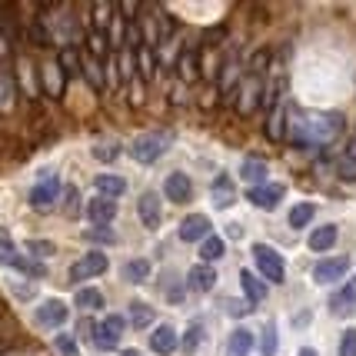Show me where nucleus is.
<instances>
[{
	"label": "nucleus",
	"mask_w": 356,
	"mask_h": 356,
	"mask_svg": "<svg viewBox=\"0 0 356 356\" xmlns=\"http://www.w3.org/2000/svg\"><path fill=\"white\" fill-rule=\"evenodd\" d=\"M210 200L217 210H230L236 203V184L230 180V173H217V180L210 184Z\"/></svg>",
	"instance_id": "nucleus-13"
},
{
	"label": "nucleus",
	"mask_w": 356,
	"mask_h": 356,
	"mask_svg": "<svg viewBox=\"0 0 356 356\" xmlns=\"http://www.w3.org/2000/svg\"><path fill=\"white\" fill-rule=\"evenodd\" d=\"M80 70L87 74V83H90L93 90H104V74H100L97 60H90V57H80Z\"/></svg>",
	"instance_id": "nucleus-38"
},
{
	"label": "nucleus",
	"mask_w": 356,
	"mask_h": 356,
	"mask_svg": "<svg viewBox=\"0 0 356 356\" xmlns=\"http://www.w3.org/2000/svg\"><path fill=\"white\" fill-rule=\"evenodd\" d=\"M87 217H90L93 227H110L113 217H117V203L107 200V197H93L87 203Z\"/></svg>",
	"instance_id": "nucleus-17"
},
{
	"label": "nucleus",
	"mask_w": 356,
	"mask_h": 356,
	"mask_svg": "<svg viewBox=\"0 0 356 356\" xmlns=\"http://www.w3.org/2000/svg\"><path fill=\"white\" fill-rule=\"evenodd\" d=\"M147 277H150V260H143V257H137V260H130L124 266V280H130V283H143Z\"/></svg>",
	"instance_id": "nucleus-33"
},
{
	"label": "nucleus",
	"mask_w": 356,
	"mask_h": 356,
	"mask_svg": "<svg viewBox=\"0 0 356 356\" xmlns=\"http://www.w3.org/2000/svg\"><path fill=\"white\" fill-rule=\"evenodd\" d=\"M283 130H286V107L277 104L270 110V120H266V137L270 140H283Z\"/></svg>",
	"instance_id": "nucleus-28"
},
{
	"label": "nucleus",
	"mask_w": 356,
	"mask_h": 356,
	"mask_svg": "<svg viewBox=\"0 0 356 356\" xmlns=\"http://www.w3.org/2000/svg\"><path fill=\"white\" fill-rule=\"evenodd\" d=\"M87 50H90L93 57H107V50H110L107 33H97V31L87 33Z\"/></svg>",
	"instance_id": "nucleus-43"
},
{
	"label": "nucleus",
	"mask_w": 356,
	"mask_h": 356,
	"mask_svg": "<svg viewBox=\"0 0 356 356\" xmlns=\"http://www.w3.org/2000/svg\"><path fill=\"white\" fill-rule=\"evenodd\" d=\"M40 77H44V90L50 100H60L63 90H67V74L60 70V63L57 60H47L40 67Z\"/></svg>",
	"instance_id": "nucleus-14"
},
{
	"label": "nucleus",
	"mask_w": 356,
	"mask_h": 356,
	"mask_svg": "<svg viewBox=\"0 0 356 356\" xmlns=\"http://www.w3.org/2000/svg\"><path fill=\"white\" fill-rule=\"evenodd\" d=\"M127 316H130V326L147 330V326L156 320V310L150 307V303H143V300H134V303H130V310H127Z\"/></svg>",
	"instance_id": "nucleus-24"
},
{
	"label": "nucleus",
	"mask_w": 356,
	"mask_h": 356,
	"mask_svg": "<svg viewBox=\"0 0 356 356\" xmlns=\"http://www.w3.org/2000/svg\"><path fill=\"white\" fill-rule=\"evenodd\" d=\"M74 303H77L80 310H104V293L93 290V286H83V290L74 293Z\"/></svg>",
	"instance_id": "nucleus-30"
},
{
	"label": "nucleus",
	"mask_w": 356,
	"mask_h": 356,
	"mask_svg": "<svg viewBox=\"0 0 356 356\" xmlns=\"http://www.w3.org/2000/svg\"><path fill=\"white\" fill-rule=\"evenodd\" d=\"M240 180L250 186H260L266 180V160L264 156H247L243 163H240Z\"/></svg>",
	"instance_id": "nucleus-20"
},
{
	"label": "nucleus",
	"mask_w": 356,
	"mask_h": 356,
	"mask_svg": "<svg viewBox=\"0 0 356 356\" xmlns=\"http://www.w3.org/2000/svg\"><path fill=\"white\" fill-rule=\"evenodd\" d=\"M113 10L117 7H110V3H93V31L97 33H107L110 31V17H113Z\"/></svg>",
	"instance_id": "nucleus-34"
},
{
	"label": "nucleus",
	"mask_w": 356,
	"mask_h": 356,
	"mask_svg": "<svg viewBox=\"0 0 356 356\" xmlns=\"http://www.w3.org/2000/svg\"><path fill=\"white\" fill-rule=\"evenodd\" d=\"M27 250H31V253H37V257H50V253H54V243H47V240H31V243H27Z\"/></svg>",
	"instance_id": "nucleus-48"
},
{
	"label": "nucleus",
	"mask_w": 356,
	"mask_h": 356,
	"mask_svg": "<svg viewBox=\"0 0 356 356\" xmlns=\"http://www.w3.org/2000/svg\"><path fill=\"white\" fill-rule=\"evenodd\" d=\"M163 193H167V200H173V203H190L193 200V180H190L184 170H173L170 177L163 180Z\"/></svg>",
	"instance_id": "nucleus-12"
},
{
	"label": "nucleus",
	"mask_w": 356,
	"mask_h": 356,
	"mask_svg": "<svg viewBox=\"0 0 356 356\" xmlns=\"http://www.w3.org/2000/svg\"><path fill=\"white\" fill-rule=\"evenodd\" d=\"M93 156L104 160V163H113V160L120 156V143H117V140H97V143H93Z\"/></svg>",
	"instance_id": "nucleus-35"
},
{
	"label": "nucleus",
	"mask_w": 356,
	"mask_h": 356,
	"mask_svg": "<svg viewBox=\"0 0 356 356\" xmlns=\"http://www.w3.org/2000/svg\"><path fill=\"white\" fill-rule=\"evenodd\" d=\"M7 57H10V37H7V33L0 31V63L7 60Z\"/></svg>",
	"instance_id": "nucleus-50"
},
{
	"label": "nucleus",
	"mask_w": 356,
	"mask_h": 356,
	"mask_svg": "<svg viewBox=\"0 0 356 356\" xmlns=\"http://www.w3.org/2000/svg\"><path fill=\"white\" fill-rule=\"evenodd\" d=\"M340 113H310V110H293L286 113V130L296 147H326L340 134Z\"/></svg>",
	"instance_id": "nucleus-1"
},
{
	"label": "nucleus",
	"mask_w": 356,
	"mask_h": 356,
	"mask_svg": "<svg viewBox=\"0 0 356 356\" xmlns=\"http://www.w3.org/2000/svg\"><path fill=\"white\" fill-rule=\"evenodd\" d=\"M14 270H20V273H31V277H47V266L44 264H37V260H31V257H20L17 253L14 257Z\"/></svg>",
	"instance_id": "nucleus-40"
},
{
	"label": "nucleus",
	"mask_w": 356,
	"mask_h": 356,
	"mask_svg": "<svg viewBox=\"0 0 356 356\" xmlns=\"http://www.w3.org/2000/svg\"><path fill=\"white\" fill-rule=\"evenodd\" d=\"M337 240H340V227H337V223H323V227H316V230L310 233L307 247H310L313 253H323V250H330Z\"/></svg>",
	"instance_id": "nucleus-19"
},
{
	"label": "nucleus",
	"mask_w": 356,
	"mask_h": 356,
	"mask_svg": "<svg viewBox=\"0 0 356 356\" xmlns=\"http://www.w3.org/2000/svg\"><path fill=\"white\" fill-rule=\"evenodd\" d=\"M356 303V277L346 280V286H343V293H337L333 300H330V310L333 313H346L350 307Z\"/></svg>",
	"instance_id": "nucleus-27"
},
{
	"label": "nucleus",
	"mask_w": 356,
	"mask_h": 356,
	"mask_svg": "<svg viewBox=\"0 0 356 356\" xmlns=\"http://www.w3.org/2000/svg\"><path fill=\"white\" fill-rule=\"evenodd\" d=\"M177 330L173 326H156L154 333H150V353H156V356H170V353H177Z\"/></svg>",
	"instance_id": "nucleus-16"
},
{
	"label": "nucleus",
	"mask_w": 356,
	"mask_h": 356,
	"mask_svg": "<svg viewBox=\"0 0 356 356\" xmlns=\"http://www.w3.org/2000/svg\"><path fill=\"white\" fill-rule=\"evenodd\" d=\"M177 236L184 240V243H200L210 236V217H203V213H190V217L180 220V230Z\"/></svg>",
	"instance_id": "nucleus-11"
},
{
	"label": "nucleus",
	"mask_w": 356,
	"mask_h": 356,
	"mask_svg": "<svg viewBox=\"0 0 356 356\" xmlns=\"http://www.w3.org/2000/svg\"><path fill=\"white\" fill-rule=\"evenodd\" d=\"M60 197V180L57 177H44V180H37L31 186V193H27V200H31L33 210H50L54 203Z\"/></svg>",
	"instance_id": "nucleus-8"
},
{
	"label": "nucleus",
	"mask_w": 356,
	"mask_h": 356,
	"mask_svg": "<svg viewBox=\"0 0 356 356\" xmlns=\"http://www.w3.org/2000/svg\"><path fill=\"white\" fill-rule=\"evenodd\" d=\"M173 134L170 127H160V130H147V134H140L134 143H130V156L137 160V163H154V160H160V156L170 150L173 143Z\"/></svg>",
	"instance_id": "nucleus-2"
},
{
	"label": "nucleus",
	"mask_w": 356,
	"mask_h": 356,
	"mask_svg": "<svg viewBox=\"0 0 356 356\" xmlns=\"http://www.w3.org/2000/svg\"><path fill=\"white\" fill-rule=\"evenodd\" d=\"M346 270H350L346 257H330V260H320V264L313 266V280L316 283H337V280L346 277Z\"/></svg>",
	"instance_id": "nucleus-15"
},
{
	"label": "nucleus",
	"mask_w": 356,
	"mask_h": 356,
	"mask_svg": "<svg viewBox=\"0 0 356 356\" xmlns=\"http://www.w3.org/2000/svg\"><path fill=\"white\" fill-rule=\"evenodd\" d=\"M240 283H243V293H247V303H250V307H257V303H264V300H266V283L257 277V273L240 270Z\"/></svg>",
	"instance_id": "nucleus-21"
},
{
	"label": "nucleus",
	"mask_w": 356,
	"mask_h": 356,
	"mask_svg": "<svg viewBox=\"0 0 356 356\" xmlns=\"http://www.w3.org/2000/svg\"><path fill=\"white\" fill-rule=\"evenodd\" d=\"M223 250H227V247H223V240L210 233L207 240H200V260H203V264H213V260H220V257H223Z\"/></svg>",
	"instance_id": "nucleus-32"
},
{
	"label": "nucleus",
	"mask_w": 356,
	"mask_h": 356,
	"mask_svg": "<svg viewBox=\"0 0 356 356\" xmlns=\"http://www.w3.org/2000/svg\"><path fill=\"white\" fill-rule=\"evenodd\" d=\"M120 356H140V353H137V350H124V353H120Z\"/></svg>",
	"instance_id": "nucleus-53"
},
{
	"label": "nucleus",
	"mask_w": 356,
	"mask_h": 356,
	"mask_svg": "<svg viewBox=\"0 0 356 356\" xmlns=\"http://www.w3.org/2000/svg\"><path fill=\"white\" fill-rule=\"evenodd\" d=\"M110 270V260L104 250H90V253H83L77 264L70 266V283H83V280H93V277H104Z\"/></svg>",
	"instance_id": "nucleus-4"
},
{
	"label": "nucleus",
	"mask_w": 356,
	"mask_h": 356,
	"mask_svg": "<svg viewBox=\"0 0 356 356\" xmlns=\"http://www.w3.org/2000/svg\"><path fill=\"white\" fill-rule=\"evenodd\" d=\"M253 260H257V270L264 273V283H283L286 270H283V257H280L273 247L266 243H253Z\"/></svg>",
	"instance_id": "nucleus-5"
},
{
	"label": "nucleus",
	"mask_w": 356,
	"mask_h": 356,
	"mask_svg": "<svg viewBox=\"0 0 356 356\" xmlns=\"http://www.w3.org/2000/svg\"><path fill=\"white\" fill-rule=\"evenodd\" d=\"M227 233H230V236H236V240H240V233H243V230H240L236 223H230V227H227Z\"/></svg>",
	"instance_id": "nucleus-51"
},
{
	"label": "nucleus",
	"mask_w": 356,
	"mask_h": 356,
	"mask_svg": "<svg viewBox=\"0 0 356 356\" xmlns=\"http://www.w3.org/2000/svg\"><path fill=\"white\" fill-rule=\"evenodd\" d=\"M17 257V247H14V236H10V230H3L0 227V264L10 266Z\"/></svg>",
	"instance_id": "nucleus-41"
},
{
	"label": "nucleus",
	"mask_w": 356,
	"mask_h": 356,
	"mask_svg": "<svg viewBox=\"0 0 356 356\" xmlns=\"http://www.w3.org/2000/svg\"><path fill=\"white\" fill-rule=\"evenodd\" d=\"M83 240H87V243H104V247H113V243H117V233L110 230V227H90V230L83 233Z\"/></svg>",
	"instance_id": "nucleus-39"
},
{
	"label": "nucleus",
	"mask_w": 356,
	"mask_h": 356,
	"mask_svg": "<svg viewBox=\"0 0 356 356\" xmlns=\"http://www.w3.org/2000/svg\"><path fill=\"white\" fill-rule=\"evenodd\" d=\"M57 63H60V70L67 74V77H77V74H80V54L74 50V47H67V50H60V57H57Z\"/></svg>",
	"instance_id": "nucleus-37"
},
{
	"label": "nucleus",
	"mask_w": 356,
	"mask_h": 356,
	"mask_svg": "<svg viewBox=\"0 0 356 356\" xmlns=\"http://www.w3.org/2000/svg\"><path fill=\"white\" fill-rule=\"evenodd\" d=\"M220 307L230 313V316H247V310H250V303H236V300H223Z\"/></svg>",
	"instance_id": "nucleus-47"
},
{
	"label": "nucleus",
	"mask_w": 356,
	"mask_h": 356,
	"mask_svg": "<svg viewBox=\"0 0 356 356\" xmlns=\"http://www.w3.org/2000/svg\"><path fill=\"white\" fill-rule=\"evenodd\" d=\"M134 60H137V67H140V80H154L156 60H154V50H150V47L140 44L137 50H134Z\"/></svg>",
	"instance_id": "nucleus-26"
},
{
	"label": "nucleus",
	"mask_w": 356,
	"mask_h": 356,
	"mask_svg": "<svg viewBox=\"0 0 356 356\" xmlns=\"http://www.w3.org/2000/svg\"><path fill=\"white\" fill-rule=\"evenodd\" d=\"M54 350L60 356H80V346L70 333H57V337H54Z\"/></svg>",
	"instance_id": "nucleus-42"
},
{
	"label": "nucleus",
	"mask_w": 356,
	"mask_h": 356,
	"mask_svg": "<svg viewBox=\"0 0 356 356\" xmlns=\"http://www.w3.org/2000/svg\"><path fill=\"white\" fill-rule=\"evenodd\" d=\"M343 163H356V137H350L346 150H343Z\"/></svg>",
	"instance_id": "nucleus-49"
},
{
	"label": "nucleus",
	"mask_w": 356,
	"mask_h": 356,
	"mask_svg": "<svg viewBox=\"0 0 356 356\" xmlns=\"http://www.w3.org/2000/svg\"><path fill=\"white\" fill-rule=\"evenodd\" d=\"M257 350H260V356H277L280 343H277V323H273V320H266V323H264V333H260Z\"/></svg>",
	"instance_id": "nucleus-29"
},
{
	"label": "nucleus",
	"mask_w": 356,
	"mask_h": 356,
	"mask_svg": "<svg viewBox=\"0 0 356 356\" xmlns=\"http://www.w3.org/2000/svg\"><path fill=\"white\" fill-rule=\"evenodd\" d=\"M200 343H203V323L197 320V323L186 326L184 340H177V350H184V356H193L197 350H200Z\"/></svg>",
	"instance_id": "nucleus-25"
},
{
	"label": "nucleus",
	"mask_w": 356,
	"mask_h": 356,
	"mask_svg": "<svg viewBox=\"0 0 356 356\" xmlns=\"http://www.w3.org/2000/svg\"><path fill=\"white\" fill-rule=\"evenodd\" d=\"M236 104L240 117H250L257 107H264V77H250L243 87H236Z\"/></svg>",
	"instance_id": "nucleus-9"
},
{
	"label": "nucleus",
	"mask_w": 356,
	"mask_h": 356,
	"mask_svg": "<svg viewBox=\"0 0 356 356\" xmlns=\"http://www.w3.org/2000/svg\"><path fill=\"white\" fill-rule=\"evenodd\" d=\"M180 74H186L184 80L200 77V70H197V50H186V57H180Z\"/></svg>",
	"instance_id": "nucleus-44"
},
{
	"label": "nucleus",
	"mask_w": 356,
	"mask_h": 356,
	"mask_svg": "<svg viewBox=\"0 0 356 356\" xmlns=\"http://www.w3.org/2000/svg\"><path fill=\"white\" fill-rule=\"evenodd\" d=\"M0 356H50L44 350V346H33V343H20V346H14V350H7V353Z\"/></svg>",
	"instance_id": "nucleus-45"
},
{
	"label": "nucleus",
	"mask_w": 356,
	"mask_h": 356,
	"mask_svg": "<svg viewBox=\"0 0 356 356\" xmlns=\"http://www.w3.org/2000/svg\"><path fill=\"white\" fill-rule=\"evenodd\" d=\"M186 286H190V290H197V293L213 290V286H217V270H213L210 264H197L190 273H186Z\"/></svg>",
	"instance_id": "nucleus-18"
},
{
	"label": "nucleus",
	"mask_w": 356,
	"mask_h": 356,
	"mask_svg": "<svg viewBox=\"0 0 356 356\" xmlns=\"http://www.w3.org/2000/svg\"><path fill=\"white\" fill-rule=\"evenodd\" d=\"M124 330H127V320L124 316H104L100 323H93L90 326V337H93V346L97 350H117V343H120V337H124Z\"/></svg>",
	"instance_id": "nucleus-3"
},
{
	"label": "nucleus",
	"mask_w": 356,
	"mask_h": 356,
	"mask_svg": "<svg viewBox=\"0 0 356 356\" xmlns=\"http://www.w3.org/2000/svg\"><path fill=\"white\" fill-rule=\"evenodd\" d=\"M67 316H70V310H67L63 300H44L37 307V313H33V323L40 326V330H60L67 323Z\"/></svg>",
	"instance_id": "nucleus-6"
},
{
	"label": "nucleus",
	"mask_w": 356,
	"mask_h": 356,
	"mask_svg": "<svg viewBox=\"0 0 356 356\" xmlns=\"http://www.w3.org/2000/svg\"><path fill=\"white\" fill-rule=\"evenodd\" d=\"M300 356H320V353H316V350H310V346H303V350H300Z\"/></svg>",
	"instance_id": "nucleus-52"
},
{
	"label": "nucleus",
	"mask_w": 356,
	"mask_h": 356,
	"mask_svg": "<svg viewBox=\"0 0 356 356\" xmlns=\"http://www.w3.org/2000/svg\"><path fill=\"white\" fill-rule=\"evenodd\" d=\"M17 104V90H14V80L0 74V113H10Z\"/></svg>",
	"instance_id": "nucleus-36"
},
{
	"label": "nucleus",
	"mask_w": 356,
	"mask_h": 356,
	"mask_svg": "<svg viewBox=\"0 0 356 356\" xmlns=\"http://www.w3.org/2000/svg\"><path fill=\"white\" fill-rule=\"evenodd\" d=\"M137 213H140V223L147 230H156L163 223V203L156 197V190H143L137 197Z\"/></svg>",
	"instance_id": "nucleus-7"
},
{
	"label": "nucleus",
	"mask_w": 356,
	"mask_h": 356,
	"mask_svg": "<svg viewBox=\"0 0 356 356\" xmlns=\"http://www.w3.org/2000/svg\"><path fill=\"white\" fill-rule=\"evenodd\" d=\"M313 217H316V207H313V203L303 200V203H296V207H290V227H293V230H303Z\"/></svg>",
	"instance_id": "nucleus-31"
},
{
	"label": "nucleus",
	"mask_w": 356,
	"mask_h": 356,
	"mask_svg": "<svg viewBox=\"0 0 356 356\" xmlns=\"http://www.w3.org/2000/svg\"><path fill=\"white\" fill-rule=\"evenodd\" d=\"M93 186L100 190V197H107V200H117V197H124L127 193V180L124 177H117V173H100Z\"/></svg>",
	"instance_id": "nucleus-22"
},
{
	"label": "nucleus",
	"mask_w": 356,
	"mask_h": 356,
	"mask_svg": "<svg viewBox=\"0 0 356 356\" xmlns=\"http://www.w3.org/2000/svg\"><path fill=\"white\" fill-rule=\"evenodd\" d=\"M337 356H356V330H346V333H343Z\"/></svg>",
	"instance_id": "nucleus-46"
},
{
	"label": "nucleus",
	"mask_w": 356,
	"mask_h": 356,
	"mask_svg": "<svg viewBox=\"0 0 356 356\" xmlns=\"http://www.w3.org/2000/svg\"><path fill=\"white\" fill-rule=\"evenodd\" d=\"M250 350H253V333L236 326L230 333V340H227V356H250Z\"/></svg>",
	"instance_id": "nucleus-23"
},
{
	"label": "nucleus",
	"mask_w": 356,
	"mask_h": 356,
	"mask_svg": "<svg viewBox=\"0 0 356 356\" xmlns=\"http://www.w3.org/2000/svg\"><path fill=\"white\" fill-rule=\"evenodd\" d=\"M283 197H286V186L283 184H260L247 190V200L253 207H260V210H277Z\"/></svg>",
	"instance_id": "nucleus-10"
}]
</instances>
